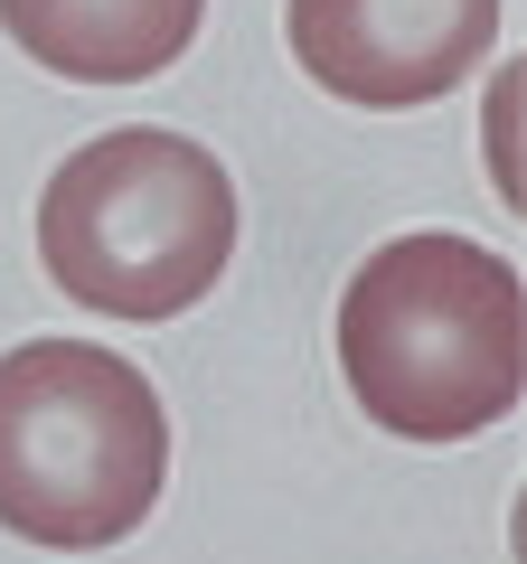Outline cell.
Listing matches in <instances>:
<instances>
[{
    "mask_svg": "<svg viewBox=\"0 0 527 564\" xmlns=\"http://www.w3.org/2000/svg\"><path fill=\"white\" fill-rule=\"evenodd\" d=\"M340 377L396 443H471L527 386L518 263L471 236H396L340 292Z\"/></svg>",
    "mask_w": 527,
    "mask_h": 564,
    "instance_id": "obj_1",
    "label": "cell"
},
{
    "mask_svg": "<svg viewBox=\"0 0 527 564\" xmlns=\"http://www.w3.org/2000/svg\"><path fill=\"white\" fill-rule=\"evenodd\" d=\"M170 414L151 377L85 339H29L0 358V527L57 555L122 545L161 508Z\"/></svg>",
    "mask_w": 527,
    "mask_h": 564,
    "instance_id": "obj_2",
    "label": "cell"
},
{
    "mask_svg": "<svg viewBox=\"0 0 527 564\" xmlns=\"http://www.w3.org/2000/svg\"><path fill=\"white\" fill-rule=\"evenodd\" d=\"M236 254V180L180 132H95L39 198V263L104 321H180Z\"/></svg>",
    "mask_w": 527,
    "mask_h": 564,
    "instance_id": "obj_3",
    "label": "cell"
},
{
    "mask_svg": "<svg viewBox=\"0 0 527 564\" xmlns=\"http://www.w3.org/2000/svg\"><path fill=\"white\" fill-rule=\"evenodd\" d=\"M283 29L321 95L367 104V113H406V104L452 95L490 57L499 0H292Z\"/></svg>",
    "mask_w": 527,
    "mask_h": 564,
    "instance_id": "obj_4",
    "label": "cell"
},
{
    "mask_svg": "<svg viewBox=\"0 0 527 564\" xmlns=\"http://www.w3.org/2000/svg\"><path fill=\"white\" fill-rule=\"evenodd\" d=\"M207 0H0V29L76 85H142L189 57Z\"/></svg>",
    "mask_w": 527,
    "mask_h": 564,
    "instance_id": "obj_5",
    "label": "cell"
}]
</instances>
